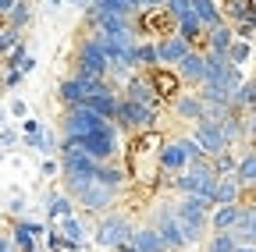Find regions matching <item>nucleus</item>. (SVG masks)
I'll list each match as a JSON object with an SVG mask.
<instances>
[{
	"mask_svg": "<svg viewBox=\"0 0 256 252\" xmlns=\"http://www.w3.org/2000/svg\"><path fill=\"white\" fill-rule=\"evenodd\" d=\"M174 213L182 220V228H185V238L188 245H196V242H206L214 235L210 228V213H214V203L203 199V196H182L174 203Z\"/></svg>",
	"mask_w": 256,
	"mask_h": 252,
	"instance_id": "nucleus-1",
	"label": "nucleus"
},
{
	"mask_svg": "<svg viewBox=\"0 0 256 252\" xmlns=\"http://www.w3.org/2000/svg\"><path fill=\"white\" fill-rule=\"evenodd\" d=\"M217 181H220V174L214 171V160L188 164V171L171 174V188L178 196H203L210 203H214V192H217Z\"/></svg>",
	"mask_w": 256,
	"mask_h": 252,
	"instance_id": "nucleus-2",
	"label": "nucleus"
},
{
	"mask_svg": "<svg viewBox=\"0 0 256 252\" xmlns=\"http://www.w3.org/2000/svg\"><path fill=\"white\" fill-rule=\"evenodd\" d=\"M132 238H136L132 220H128L124 213H118V210L104 213L100 220H96V228H92V245L104 249V252H118V245L132 242Z\"/></svg>",
	"mask_w": 256,
	"mask_h": 252,
	"instance_id": "nucleus-3",
	"label": "nucleus"
},
{
	"mask_svg": "<svg viewBox=\"0 0 256 252\" xmlns=\"http://www.w3.org/2000/svg\"><path fill=\"white\" fill-rule=\"evenodd\" d=\"M104 124H107V117H100L96 110H89V107L82 103V107H68V110L60 114L57 132H60L64 142H82L86 135H92L96 128H104Z\"/></svg>",
	"mask_w": 256,
	"mask_h": 252,
	"instance_id": "nucleus-4",
	"label": "nucleus"
},
{
	"mask_svg": "<svg viewBox=\"0 0 256 252\" xmlns=\"http://www.w3.org/2000/svg\"><path fill=\"white\" fill-rule=\"evenodd\" d=\"M75 146L82 153H89L92 160H100V164H118V156H121V128H118L114 121H107L104 128H96L92 135H86Z\"/></svg>",
	"mask_w": 256,
	"mask_h": 252,
	"instance_id": "nucleus-5",
	"label": "nucleus"
},
{
	"mask_svg": "<svg viewBox=\"0 0 256 252\" xmlns=\"http://www.w3.org/2000/svg\"><path fill=\"white\" fill-rule=\"evenodd\" d=\"M150 224L164 235V242H168L171 252H182V249L188 245L185 228H182V220H178V213H174V203H156V206L150 210Z\"/></svg>",
	"mask_w": 256,
	"mask_h": 252,
	"instance_id": "nucleus-6",
	"label": "nucleus"
},
{
	"mask_svg": "<svg viewBox=\"0 0 256 252\" xmlns=\"http://www.w3.org/2000/svg\"><path fill=\"white\" fill-rule=\"evenodd\" d=\"M160 107H146V103H132V100H124L121 103V114H118V128L121 132H132V135H150L153 128H156V121H160V114H156Z\"/></svg>",
	"mask_w": 256,
	"mask_h": 252,
	"instance_id": "nucleus-7",
	"label": "nucleus"
},
{
	"mask_svg": "<svg viewBox=\"0 0 256 252\" xmlns=\"http://www.w3.org/2000/svg\"><path fill=\"white\" fill-rule=\"evenodd\" d=\"M75 203H78V213H86V217H104V213L114 210L118 192H114V188H107V185H100V181L92 178V181L86 185V192H82Z\"/></svg>",
	"mask_w": 256,
	"mask_h": 252,
	"instance_id": "nucleus-8",
	"label": "nucleus"
},
{
	"mask_svg": "<svg viewBox=\"0 0 256 252\" xmlns=\"http://www.w3.org/2000/svg\"><path fill=\"white\" fill-rule=\"evenodd\" d=\"M110 14H118V18H136L139 11L132 7V0H92L89 11L82 14V21H86V28H100V21L110 18Z\"/></svg>",
	"mask_w": 256,
	"mask_h": 252,
	"instance_id": "nucleus-9",
	"label": "nucleus"
},
{
	"mask_svg": "<svg viewBox=\"0 0 256 252\" xmlns=\"http://www.w3.org/2000/svg\"><path fill=\"white\" fill-rule=\"evenodd\" d=\"M121 103H124V92H121L118 85H110V82H104L96 92H89V100H86V107H89V110H96V114L107 117V121H118Z\"/></svg>",
	"mask_w": 256,
	"mask_h": 252,
	"instance_id": "nucleus-10",
	"label": "nucleus"
},
{
	"mask_svg": "<svg viewBox=\"0 0 256 252\" xmlns=\"http://www.w3.org/2000/svg\"><path fill=\"white\" fill-rule=\"evenodd\" d=\"M78 203L64 192V188H50V192H43V213H46V224L50 228H60L68 217H75Z\"/></svg>",
	"mask_w": 256,
	"mask_h": 252,
	"instance_id": "nucleus-11",
	"label": "nucleus"
},
{
	"mask_svg": "<svg viewBox=\"0 0 256 252\" xmlns=\"http://www.w3.org/2000/svg\"><path fill=\"white\" fill-rule=\"evenodd\" d=\"M192 135L200 139V146H203V153L210 156V160H214V156H220V153H228V149H235V146H232V139L224 135V124L206 121V117L196 124V132H192Z\"/></svg>",
	"mask_w": 256,
	"mask_h": 252,
	"instance_id": "nucleus-12",
	"label": "nucleus"
},
{
	"mask_svg": "<svg viewBox=\"0 0 256 252\" xmlns=\"http://www.w3.org/2000/svg\"><path fill=\"white\" fill-rule=\"evenodd\" d=\"M188 153L182 146V139H168V142H160L156 149V171H164V174H182L188 171Z\"/></svg>",
	"mask_w": 256,
	"mask_h": 252,
	"instance_id": "nucleus-13",
	"label": "nucleus"
},
{
	"mask_svg": "<svg viewBox=\"0 0 256 252\" xmlns=\"http://www.w3.org/2000/svg\"><path fill=\"white\" fill-rule=\"evenodd\" d=\"M124 100L146 103V107H160V89L153 82V71H136V78L124 85Z\"/></svg>",
	"mask_w": 256,
	"mask_h": 252,
	"instance_id": "nucleus-14",
	"label": "nucleus"
},
{
	"mask_svg": "<svg viewBox=\"0 0 256 252\" xmlns=\"http://www.w3.org/2000/svg\"><path fill=\"white\" fill-rule=\"evenodd\" d=\"M174 71H178V78L185 82V89H188V85H192V89H203V85H206V50L196 46Z\"/></svg>",
	"mask_w": 256,
	"mask_h": 252,
	"instance_id": "nucleus-15",
	"label": "nucleus"
},
{
	"mask_svg": "<svg viewBox=\"0 0 256 252\" xmlns=\"http://www.w3.org/2000/svg\"><path fill=\"white\" fill-rule=\"evenodd\" d=\"M156 50H160V68H178L196 46H192L188 39H182L178 32H171V36H160L156 39Z\"/></svg>",
	"mask_w": 256,
	"mask_h": 252,
	"instance_id": "nucleus-16",
	"label": "nucleus"
},
{
	"mask_svg": "<svg viewBox=\"0 0 256 252\" xmlns=\"http://www.w3.org/2000/svg\"><path fill=\"white\" fill-rule=\"evenodd\" d=\"M171 110H174L178 121H188V124H200V121L206 117V103H203V96H200V92H192V89H185L182 96L171 100Z\"/></svg>",
	"mask_w": 256,
	"mask_h": 252,
	"instance_id": "nucleus-17",
	"label": "nucleus"
},
{
	"mask_svg": "<svg viewBox=\"0 0 256 252\" xmlns=\"http://www.w3.org/2000/svg\"><path fill=\"white\" fill-rule=\"evenodd\" d=\"M89 100V85L82 82V78H75V75H64L60 82H57V103L68 110V107H82Z\"/></svg>",
	"mask_w": 256,
	"mask_h": 252,
	"instance_id": "nucleus-18",
	"label": "nucleus"
},
{
	"mask_svg": "<svg viewBox=\"0 0 256 252\" xmlns=\"http://www.w3.org/2000/svg\"><path fill=\"white\" fill-rule=\"evenodd\" d=\"M232 71H235V64H232L228 53H214V50H206V85H224Z\"/></svg>",
	"mask_w": 256,
	"mask_h": 252,
	"instance_id": "nucleus-19",
	"label": "nucleus"
},
{
	"mask_svg": "<svg viewBox=\"0 0 256 252\" xmlns=\"http://www.w3.org/2000/svg\"><path fill=\"white\" fill-rule=\"evenodd\" d=\"M242 213H246V203L214 206V213H210V228H214V231H235L238 220H242Z\"/></svg>",
	"mask_w": 256,
	"mask_h": 252,
	"instance_id": "nucleus-20",
	"label": "nucleus"
},
{
	"mask_svg": "<svg viewBox=\"0 0 256 252\" xmlns=\"http://www.w3.org/2000/svg\"><path fill=\"white\" fill-rule=\"evenodd\" d=\"M235 25H214L210 32H206V43H203V50H214V53H232V46H235Z\"/></svg>",
	"mask_w": 256,
	"mask_h": 252,
	"instance_id": "nucleus-21",
	"label": "nucleus"
},
{
	"mask_svg": "<svg viewBox=\"0 0 256 252\" xmlns=\"http://www.w3.org/2000/svg\"><path fill=\"white\" fill-rule=\"evenodd\" d=\"M153 82H156V89H160V100H174V96H182V92H185V82L178 78L174 68H156V71H153Z\"/></svg>",
	"mask_w": 256,
	"mask_h": 252,
	"instance_id": "nucleus-22",
	"label": "nucleus"
},
{
	"mask_svg": "<svg viewBox=\"0 0 256 252\" xmlns=\"http://www.w3.org/2000/svg\"><path fill=\"white\" fill-rule=\"evenodd\" d=\"M242 181L235 178V174H228V178H220L217 181V192H214V206H232V203H242Z\"/></svg>",
	"mask_w": 256,
	"mask_h": 252,
	"instance_id": "nucleus-23",
	"label": "nucleus"
},
{
	"mask_svg": "<svg viewBox=\"0 0 256 252\" xmlns=\"http://www.w3.org/2000/svg\"><path fill=\"white\" fill-rule=\"evenodd\" d=\"M132 64L136 71H156L160 68V50H156V39H142L132 53Z\"/></svg>",
	"mask_w": 256,
	"mask_h": 252,
	"instance_id": "nucleus-24",
	"label": "nucleus"
},
{
	"mask_svg": "<svg viewBox=\"0 0 256 252\" xmlns=\"http://www.w3.org/2000/svg\"><path fill=\"white\" fill-rule=\"evenodd\" d=\"M220 11H224L228 25H238V21H249L256 14V0H220Z\"/></svg>",
	"mask_w": 256,
	"mask_h": 252,
	"instance_id": "nucleus-25",
	"label": "nucleus"
},
{
	"mask_svg": "<svg viewBox=\"0 0 256 252\" xmlns=\"http://www.w3.org/2000/svg\"><path fill=\"white\" fill-rule=\"evenodd\" d=\"M128 178H132V171L121 167V164H100V171H96V181L114 188V192H121V188L128 185Z\"/></svg>",
	"mask_w": 256,
	"mask_h": 252,
	"instance_id": "nucleus-26",
	"label": "nucleus"
},
{
	"mask_svg": "<svg viewBox=\"0 0 256 252\" xmlns=\"http://www.w3.org/2000/svg\"><path fill=\"white\" fill-rule=\"evenodd\" d=\"M132 242L139 245V252H171V249H168V242H164V235H160L153 224L136 228V238H132Z\"/></svg>",
	"mask_w": 256,
	"mask_h": 252,
	"instance_id": "nucleus-27",
	"label": "nucleus"
},
{
	"mask_svg": "<svg viewBox=\"0 0 256 252\" xmlns=\"http://www.w3.org/2000/svg\"><path fill=\"white\" fill-rule=\"evenodd\" d=\"M192 11H196V14L203 18V25H206V28L224 25V11H220L217 0H192Z\"/></svg>",
	"mask_w": 256,
	"mask_h": 252,
	"instance_id": "nucleus-28",
	"label": "nucleus"
},
{
	"mask_svg": "<svg viewBox=\"0 0 256 252\" xmlns=\"http://www.w3.org/2000/svg\"><path fill=\"white\" fill-rule=\"evenodd\" d=\"M235 178L242 181V188H246V192H249V188H256V149H246V153H242Z\"/></svg>",
	"mask_w": 256,
	"mask_h": 252,
	"instance_id": "nucleus-29",
	"label": "nucleus"
},
{
	"mask_svg": "<svg viewBox=\"0 0 256 252\" xmlns=\"http://www.w3.org/2000/svg\"><path fill=\"white\" fill-rule=\"evenodd\" d=\"M60 235L68 238V242H75V245H86V238H89V231H86V213L68 217V220L60 224Z\"/></svg>",
	"mask_w": 256,
	"mask_h": 252,
	"instance_id": "nucleus-30",
	"label": "nucleus"
},
{
	"mask_svg": "<svg viewBox=\"0 0 256 252\" xmlns=\"http://www.w3.org/2000/svg\"><path fill=\"white\" fill-rule=\"evenodd\" d=\"M4 25H11V28H18V32L25 36V28L32 25V0H18V7L4 18Z\"/></svg>",
	"mask_w": 256,
	"mask_h": 252,
	"instance_id": "nucleus-31",
	"label": "nucleus"
},
{
	"mask_svg": "<svg viewBox=\"0 0 256 252\" xmlns=\"http://www.w3.org/2000/svg\"><path fill=\"white\" fill-rule=\"evenodd\" d=\"M242 245H238V238H235V231H214L210 238H206V252H238Z\"/></svg>",
	"mask_w": 256,
	"mask_h": 252,
	"instance_id": "nucleus-32",
	"label": "nucleus"
},
{
	"mask_svg": "<svg viewBox=\"0 0 256 252\" xmlns=\"http://www.w3.org/2000/svg\"><path fill=\"white\" fill-rule=\"evenodd\" d=\"M224 135L232 139V146H238V142H242V139L249 135V117L235 110V114H232L228 121H224Z\"/></svg>",
	"mask_w": 256,
	"mask_h": 252,
	"instance_id": "nucleus-33",
	"label": "nucleus"
},
{
	"mask_svg": "<svg viewBox=\"0 0 256 252\" xmlns=\"http://www.w3.org/2000/svg\"><path fill=\"white\" fill-rule=\"evenodd\" d=\"M238 160H242V156H238L235 149H228V153L214 156V171H217L220 178H228V174H235V171H238Z\"/></svg>",
	"mask_w": 256,
	"mask_h": 252,
	"instance_id": "nucleus-34",
	"label": "nucleus"
},
{
	"mask_svg": "<svg viewBox=\"0 0 256 252\" xmlns=\"http://www.w3.org/2000/svg\"><path fill=\"white\" fill-rule=\"evenodd\" d=\"M28 199H25V192H8V203H4V213H8V220H18V217H25V206Z\"/></svg>",
	"mask_w": 256,
	"mask_h": 252,
	"instance_id": "nucleus-35",
	"label": "nucleus"
},
{
	"mask_svg": "<svg viewBox=\"0 0 256 252\" xmlns=\"http://www.w3.org/2000/svg\"><path fill=\"white\" fill-rule=\"evenodd\" d=\"M228 57H232V64H235V68H246V64H249V57H252V43H249V39H235V46H232Z\"/></svg>",
	"mask_w": 256,
	"mask_h": 252,
	"instance_id": "nucleus-36",
	"label": "nucleus"
},
{
	"mask_svg": "<svg viewBox=\"0 0 256 252\" xmlns=\"http://www.w3.org/2000/svg\"><path fill=\"white\" fill-rule=\"evenodd\" d=\"M188 11H192V0H168V4H164V14L171 21H182Z\"/></svg>",
	"mask_w": 256,
	"mask_h": 252,
	"instance_id": "nucleus-37",
	"label": "nucleus"
},
{
	"mask_svg": "<svg viewBox=\"0 0 256 252\" xmlns=\"http://www.w3.org/2000/svg\"><path fill=\"white\" fill-rule=\"evenodd\" d=\"M22 39H25V36L18 32V28L4 25V32H0V50H4V57H8V53H11V50H14V46H18Z\"/></svg>",
	"mask_w": 256,
	"mask_h": 252,
	"instance_id": "nucleus-38",
	"label": "nucleus"
},
{
	"mask_svg": "<svg viewBox=\"0 0 256 252\" xmlns=\"http://www.w3.org/2000/svg\"><path fill=\"white\" fill-rule=\"evenodd\" d=\"M18 142H22V132H14L11 124H4V135H0V146H4V156H11Z\"/></svg>",
	"mask_w": 256,
	"mask_h": 252,
	"instance_id": "nucleus-39",
	"label": "nucleus"
},
{
	"mask_svg": "<svg viewBox=\"0 0 256 252\" xmlns=\"http://www.w3.org/2000/svg\"><path fill=\"white\" fill-rule=\"evenodd\" d=\"M57 174H64V167H60V156H46V160L40 164V178H57Z\"/></svg>",
	"mask_w": 256,
	"mask_h": 252,
	"instance_id": "nucleus-40",
	"label": "nucleus"
},
{
	"mask_svg": "<svg viewBox=\"0 0 256 252\" xmlns=\"http://www.w3.org/2000/svg\"><path fill=\"white\" fill-rule=\"evenodd\" d=\"M164 4H168V0H132V7H136L139 14H150V11H164Z\"/></svg>",
	"mask_w": 256,
	"mask_h": 252,
	"instance_id": "nucleus-41",
	"label": "nucleus"
},
{
	"mask_svg": "<svg viewBox=\"0 0 256 252\" xmlns=\"http://www.w3.org/2000/svg\"><path fill=\"white\" fill-rule=\"evenodd\" d=\"M235 36H238V39H249V43H252V36H256V14H252L249 21H238V25H235Z\"/></svg>",
	"mask_w": 256,
	"mask_h": 252,
	"instance_id": "nucleus-42",
	"label": "nucleus"
},
{
	"mask_svg": "<svg viewBox=\"0 0 256 252\" xmlns=\"http://www.w3.org/2000/svg\"><path fill=\"white\" fill-rule=\"evenodd\" d=\"M43 128H46L43 117H25V121H22V135H40Z\"/></svg>",
	"mask_w": 256,
	"mask_h": 252,
	"instance_id": "nucleus-43",
	"label": "nucleus"
},
{
	"mask_svg": "<svg viewBox=\"0 0 256 252\" xmlns=\"http://www.w3.org/2000/svg\"><path fill=\"white\" fill-rule=\"evenodd\" d=\"M8 110H11V117H18V121H25V117H32V114H28V103H25L22 96H14Z\"/></svg>",
	"mask_w": 256,
	"mask_h": 252,
	"instance_id": "nucleus-44",
	"label": "nucleus"
},
{
	"mask_svg": "<svg viewBox=\"0 0 256 252\" xmlns=\"http://www.w3.org/2000/svg\"><path fill=\"white\" fill-rule=\"evenodd\" d=\"M22 82H25V71H4V85H8V92L22 89Z\"/></svg>",
	"mask_w": 256,
	"mask_h": 252,
	"instance_id": "nucleus-45",
	"label": "nucleus"
},
{
	"mask_svg": "<svg viewBox=\"0 0 256 252\" xmlns=\"http://www.w3.org/2000/svg\"><path fill=\"white\" fill-rule=\"evenodd\" d=\"M64 4H72L75 11H82V14H86V11H89V4H92V0H64Z\"/></svg>",
	"mask_w": 256,
	"mask_h": 252,
	"instance_id": "nucleus-46",
	"label": "nucleus"
},
{
	"mask_svg": "<svg viewBox=\"0 0 256 252\" xmlns=\"http://www.w3.org/2000/svg\"><path fill=\"white\" fill-rule=\"evenodd\" d=\"M36 68H40V60H36V57H28V60H25V64H22V71H25V75H32V71H36Z\"/></svg>",
	"mask_w": 256,
	"mask_h": 252,
	"instance_id": "nucleus-47",
	"label": "nucleus"
},
{
	"mask_svg": "<svg viewBox=\"0 0 256 252\" xmlns=\"http://www.w3.org/2000/svg\"><path fill=\"white\" fill-rule=\"evenodd\" d=\"M14 7H18V0H0V11H4V18H8Z\"/></svg>",
	"mask_w": 256,
	"mask_h": 252,
	"instance_id": "nucleus-48",
	"label": "nucleus"
},
{
	"mask_svg": "<svg viewBox=\"0 0 256 252\" xmlns=\"http://www.w3.org/2000/svg\"><path fill=\"white\" fill-rule=\"evenodd\" d=\"M118 252H139V245L136 242H124V245H118Z\"/></svg>",
	"mask_w": 256,
	"mask_h": 252,
	"instance_id": "nucleus-49",
	"label": "nucleus"
},
{
	"mask_svg": "<svg viewBox=\"0 0 256 252\" xmlns=\"http://www.w3.org/2000/svg\"><path fill=\"white\" fill-rule=\"evenodd\" d=\"M64 7V0H46V11H60Z\"/></svg>",
	"mask_w": 256,
	"mask_h": 252,
	"instance_id": "nucleus-50",
	"label": "nucleus"
},
{
	"mask_svg": "<svg viewBox=\"0 0 256 252\" xmlns=\"http://www.w3.org/2000/svg\"><path fill=\"white\" fill-rule=\"evenodd\" d=\"M238 252H256V245H242V249H238Z\"/></svg>",
	"mask_w": 256,
	"mask_h": 252,
	"instance_id": "nucleus-51",
	"label": "nucleus"
},
{
	"mask_svg": "<svg viewBox=\"0 0 256 252\" xmlns=\"http://www.w3.org/2000/svg\"><path fill=\"white\" fill-rule=\"evenodd\" d=\"M14 252H18V249H14Z\"/></svg>",
	"mask_w": 256,
	"mask_h": 252,
	"instance_id": "nucleus-52",
	"label": "nucleus"
}]
</instances>
